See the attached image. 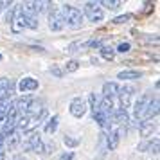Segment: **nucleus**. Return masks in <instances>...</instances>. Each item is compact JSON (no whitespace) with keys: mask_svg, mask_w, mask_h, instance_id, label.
Segmentation results:
<instances>
[{"mask_svg":"<svg viewBox=\"0 0 160 160\" xmlns=\"http://www.w3.org/2000/svg\"><path fill=\"white\" fill-rule=\"evenodd\" d=\"M83 47H90V49H101V40H88L87 43H83Z\"/></svg>","mask_w":160,"mask_h":160,"instance_id":"28","label":"nucleus"},{"mask_svg":"<svg viewBox=\"0 0 160 160\" xmlns=\"http://www.w3.org/2000/svg\"><path fill=\"white\" fill-rule=\"evenodd\" d=\"M101 6H104L108 9H117V8H121V2L119 0H102Z\"/></svg>","mask_w":160,"mask_h":160,"instance_id":"24","label":"nucleus"},{"mask_svg":"<svg viewBox=\"0 0 160 160\" xmlns=\"http://www.w3.org/2000/svg\"><path fill=\"white\" fill-rule=\"evenodd\" d=\"M112 122L113 124H117V126H122V124H128V121H130V115H128V112L126 110H122V108H119V110H115L113 113H112Z\"/></svg>","mask_w":160,"mask_h":160,"instance_id":"12","label":"nucleus"},{"mask_svg":"<svg viewBox=\"0 0 160 160\" xmlns=\"http://www.w3.org/2000/svg\"><path fill=\"white\" fill-rule=\"evenodd\" d=\"M15 92V83L13 79H8V78H2L0 79V101L4 99H9Z\"/></svg>","mask_w":160,"mask_h":160,"instance_id":"6","label":"nucleus"},{"mask_svg":"<svg viewBox=\"0 0 160 160\" xmlns=\"http://www.w3.org/2000/svg\"><path fill=\"white\" fill-rule=\"evenodd\" d=\"M149 101H151V97H149V95H142V97H140V99H138V101L135 102V108H133V117H135L137 121L144 117L146 108H148Z\"/></svg>","mask_w":160,"mask_h":160,"instance_id":"7","label":"nucleus"},{"mask_svg":"<svg viewBox=\"0 0 160 160\" xmlns=\"http://www.w3.org/2000/svg\"><path fill=\"white\" fill-rule=\"evenodd\" d=\"M130 49H131V45L128 43V42H122V43H119V47H117L115 52H122V54H124V52H128Z\"/></svg>","mask_w":160,"mask_h":160,"instance_id":"32","label":"nucleus"},{"mask_svg":"<svg viewBox=\"0 0 160 160\" xmlns=\"http://www.w3.org/2000/svg\"><path fill=\"white\" fill-rule=\"evenodd\" d=\"M9 108H11V101H9V99H4V101H0V121H2V119H6V115H8Z\"/></svg>","mask_w":160,"mask_h":160,"instance_id":"22","label":"nucleus"},{"mask_svg":"<svg viewBox=\"0 0 160 160\" xmlns=\"http://www.w3.org/2000/svg\"><path fill=\"white\" fill-rule=\"evenodd\" d=\"M130 20H133V15H121V16H117V18H113V23H126V22H130Z\"/></svg>","mask_w":160,"mask_h":160,"instance_id":"26","label":"nucleus"},{"mask_svg":"<svg viewBox=\"0 0 160 160\" xmlns=\"http://www.w3.org/2000/svg\"><path fill=\"white\" fill-rule=\"evenodd\" d=\"M47 6V2H23L18 8V13L25 18H34L38 13H42L43 8Z\"/></svg>","mask_w":160,"mask_h":160,"instance_id":"2","label":"nucleus"},{"mask_svg":"<svg viewBox=\"0 0 160 160\" xmlns=\"http://www.w3.org/2000/svg\"><path fill=\"white\" fill-rule=\"evenodd\" d=\"M0 11H2V6H0Z\"/></svg>","mask_w":160,"mask_h":160,"instance_id":"39","label":"nucleus"},{"mask_svg":"<svg viewBox=\"0 0 160 160\" xmlns=\"http://www.w3.org/2000/svg\"><path fill=\"white\" fill-rule=\"evenodd\" d=\"M42 142V137H40V131L34 130V131H29V137L25 138V142H23V149L25 151H32L38 144Z\"/></svg>","mask_w":160,"mask_h":160,"instance_id":"10","label":"nucleus"},{"mask_svg":"<svg viewBox=\"0 0 160 160\" xmlns=\"http://www.w3.org/2000/svg\"><path fill=\"white\" fill-rule=\"evenodd\" d=\"M155 128H157V126H155L151 121H144V122L140 124V135H142L144 138H146V137H149V135L153 133V130H155Z\"/></svg>","mask_w":160,"mask_h":160,"instance_id":"20","label":"nucleus"},{"mask_svg":"<svg viewBox=\"0 0 160 160\" xmlns=\"http://www.w3.org/2000/svg\"><path fill=\"white\" fill-rule=\"evenodd\" d=\"M85 15L90 22H101L104 18V13H102V9L99 8L97 2H87L85 4Z\"/></svg>","mask_w":160,"mask_h":160,"instance_id":"3","label":"nucleus"},{"mask_svg":"<svg viewBox=\"0 0 160 160\" xmlns=\"http://www.w3.org/2000/svg\"><path fill=\"white\" fill-rule=\"evenodd\" d=\"M78 49H83V43H81V42H76V43L70 45V47H68V52H78Z\"/></svg>","mask_w":160,"mask_h":160,"instance_id":"34","label":"nucleus"},{"mask_svg":"<svg viewBox=\"0 0 160 160\" xmlns=\"http://www.w3.org/2000/svg\"><path fill=\"white\" fill-rule=\"evenodd\" d=\"M97 112L102 113V115H106V117H112V113H113V102H112V99L102 97V101L97 106Z\"/></svg>","mask_w":160,"mask_h":160,"instance_id":"14","label":"nucleus"},{"mask_svg":"<svg viewBox=\"0 0 160 160\" xmlns=\"http://www.w3.org/2000/svg\"><path fill=\"white\" fill-rule=\"evenodd\" d=\"M65 25L67 23L63 15L58 9H51V13H49V27H51V31H61Z\"/></svg>","mask_w":160,"mask_h":160,"instance_id":"4","label":"nucleus"},{"mask_svg":"<svg viewBox=\"0 0 160 160\" xmlns=\"http://www.w3.org/2000/svg\"><path fill=\"white\" fill-rule=\"evenodd\" d=\"M63 142H65V146H68V148H74V146L79 144V140H78V138H72V137H65Z\"/></svg>","mask_w":160,"mask_h":160,"instance_id":"33","label":"nucleus"},{"mask_svg":"<svg viewBox=\"0 0 160 160\" xmlns=\"http://www.w3.org/2000/svg\"><path fill=\"white\" fill-rule=\"evenodd\" d=\"M74 158V153L72 151H67V153H63L61 157H59V160H72Z\"/></svg>","mask_w":160,"mask_h":160,"instance_id":"36","label":"nucleus"},{"mask_svg":"<svg viewBox=\"0 0 160 160\" xmlns=\"http://www.w3.org/2000/svg\"><path fill=\"white\" fill-rule=\"evenodd\" d=\"M131 94H133V87H122L119 88V97H121V108L126 110L130 108V102H131Z\"/></svg>","mask_w":160,"mask_h":160,"instance_id":"11","label":"nucleus"},{"mask_svg":"<svg viewBox=\"0 0 160 160\" xmlns=\"http://www.w3.org/2000/svg\"><path fill=\"white\" fill-rule=\"evenodd\" d=\"M20 140H22V131L16 128L15 131H11L8 137H6V142H4V148L6 149H15L16 146L20 144Z\"/></svg>","mask_w":160,"mask_h":160,"instance_id":"9","label":"nucleus"},{"mask_svg":"<svg viewBox=\"0 0 160 160\" xmlns=\"http://www.w3.org/2000/svg\"><path fill=\"white\" fill-rule=\"evenodd\" d=\"M119 140H121V131H108V137H106V148L112 149V151L117 149Z\"/></svg>","mask_w":160,"mask_h":160,"instance_id":"16","label":"nucleus"},{"mask_svg":"<svg viewBox=\"0 0 160 160\" xmlns=\"http://www.w3.org/2000/svg\"><path fill=\"white\" fill-rule=\"evenodd\" d=\"M13 160H25V158H23V155H15V158Z\"/></svg>","mask_w":160,"mask_h":160,"instance_id":"37","label":"nucleus"},{"mask_svg":"<svg viewBox=\"0 0 160 160\" xmlns=\"http://www.w3.org/2000/svg\"><path fill=\"white\" fill-rule=\"evenodd\" d=\"M88 101H90V106H92V113H95V112H97V106H99V101H97L95 94L88 95Z\"/></svg>","mask_w":160,"mask_h":160,"instance_id":"27","label":"nucleus"},{"mask_svg":"<svg viewBox=\"0 0 160 160\" xmlns=\"http://www.w3.org/2000/svg\"><path fill=\"white\" fill-rule=\"evenodd\" d=\"M79 68V63L76 61V59H70V61H67L65 65V72H76Z\"/></svg>","mask_w":160,"mask_h":160,"instance_id":"25","label":"nucleus"},{"mask_svg":"<svg viewBox=\"0 0 160 160\" xmlns=\"http://www.w3.org/2000/svg\"><path fill=\"white\" fill-rule=\"evenodd\" d=\"M16 13H18V8H11V9H9V11H8V15H6V22H8V23L13 22V18H15Z\"/></svg>","mask_w":160,"mask_h":160,"instance_id":"30","label":"nucleus"},{"mask_svg":"<svg viewBox=\"0 0 160 160\" xmlns=\"http://www.w3.org/2000/svg\"><path fill=\"white\" fill-rule=\"evenodd\" d=\"M58 122H59V117L58 115H54L52 119H49V121H47V124H45V133L52 135L54 131L58 130Z\"/></svg>","mask_w":160,"mask_h":160,"instance_id":"21","label":"nucleus"},{"mask_svg":"<svg viewBox=\"0 0 160 160\" xmlns=\"http://www.w3.org/2000/svg\"><path fill=\"white\" fill-rule=\"evenodd\" d=\"M119 79H138L142 78V72L140 70H122V72L117 74Z\"/></svg>","mask_w":160,"mask_h":160,"instance_id":"19","label":"nucleus"},{"mask_svg":"<svg viewBox=\"0 0 160 160\" xmlns=\"http://www.w3.org/2000/svg\"><path fill=\"white\" fill-rule=\"evenodd\" d=\"M0 59H2V54H0Z\"/></svg>","mask_w":160,"mask_h":160,"instance_id":"38","label":"nucleus"},{"mask_svg":"<svg viewBox=\"0 0 160 160\" xmlns=\"http://www.w3.org/2000/svg\"><path fill=\"white\" fill-rule=\"evenodd\" d=\"M40 87L38 85V81L34 78H23L20 83H18V88H20V92H32V90H36Z\"/></svg>","mask_w":160,"mask_h":160,"instance_id":"13","label":"nucleus"},{"mask_svg":"<svg viewBox=\"0 0 160 160\" xmlns=\"http://www.w3.org/2000/svg\"><path fill=\"white\" fill-rule=\"evenodd\" d=\"M85 112H87V101L81 97H74L72 102H70V113L74 117H83Z\"/></svg>","mask_w":160,"mask_h":160,"instance_id":"8","label":"nucleus"},{"mask_svg":"<svg viewBox=\"0 0 160 160\" xmlns=\"http://www.w3.org/2000/svg\"><path fill=\"white\" fill-rule=\"evenodd\" d=\"M23 29H25V16H22L18 13V15L13 18V22H11V31H13L15 34H20Z\"/></svg>","mask_w":160,"mask_h":160,"instance_id":"15","label":"nucleus"},{"mask_svg":"<svg viewBox=\"0 0 160 160\" xmlns=\"http://www.w3.org/2000/svg\"><path fill=\"white\" fill-rule=\"evenodd\" d=\"M51 72L54 74L56 78H61V76H63V70H61L59 67H52V68H51Z\"/></svg>","mask_w":160,"mask_h":160,"instance_id":"35","label":"nucleus"},{"mask_svg":"<svg viewBox=\"0 0 160 160\" xmlns=\"http://www.w3.org/2000/svg\"><path fill=\"white\" fill-rule=\"evenodd\" d=\"M31 104H32V97H31V95H23V97L16 99V101L11 104V108L15 110V112H18L20 115H25Z\"/></svg>","mask_w":160,"mask_h":160,"instance_id":"5","label":"nucleus"},{"mask_svg":"<svg viewBox=\"0 0 160 160\" xmlns=\"http://www.w3.org/2000/svg\"><path fill=\"white\" fill-rule=\"evenodd\" d=\"M63 18H65V23H68L72 29H79L83 25V13H81L78 8H74L70 4H65L63 6Z\"/></svg>","mask_w":160,"mask_h":160,"instance_id":"1","label":"nucleus"},{"mask_svg":"<svg viewBox=\"0 0 160 160\" xmlns=\"http://www.w3.org/2000/svg\"><path fill=\"white\" fill-rule=\"evenodd\" d=\"M158 146H160V140H158V138H155L153 142H149V146H148V151L158 153Z\"/></svg>","mask_w":160,"mask_h":160,"instance_id":"29","label":"nucleus"},{"mask_svg":"<svg viewBox=\"0 0 160 160\" xmlns=\"http://www.w3.org/2000/svg\"><path fill=\"white\" fill-rule=\"evenodd\" d=\"M25 27H29V29H38V20L36 18H25Z\"/></svg>","mask_w":160,"mask_h":160,"instance_id":"31","label":"nucleus"},{"mask_svg":"<svg viewBox=\"0 0 160 160\" xmlns=\"http://www.w3.org/2000/svg\"><path fill=\"white\" fill-rule=\"evenodd\" d=\"M117 94H119V85H117V83L112 81V83H104V85H102V95H104L106 99H112V97L117 95Z\"/></svg>","mask_w":160,"mask_h":160,"instance_id":"17","label":"nucleus"},{"mask_svg":"<svg viewBox=\"0 0 160 160\" xmlns=\"http://www.w3.org/2000/svg\"><path fill=\"white\" fill-rule=\"evenodd\" d=\"M158 115V99L155 97V99H151L149 101V104H148V108H146V113H144V119H153V117Z\"/></svg>","mask_w":160,"mask_h":160,"instance_id":"18","label":"nucleus"},{"mask_svg":"<svg viewBox=\"0 0 160 160\" xmlns=\"http://www.w3.org/2000/svg\"><path fill=\"white\" fill-rule=\"evenodd\" d=\"M99 51H101V56H102V58L108 59V61L115 58V49H112V47H101Z\"/></svg>","mask_w":160,"mask_h":160,"instance_id":"23","label":"nucleus"}]
</instances>
